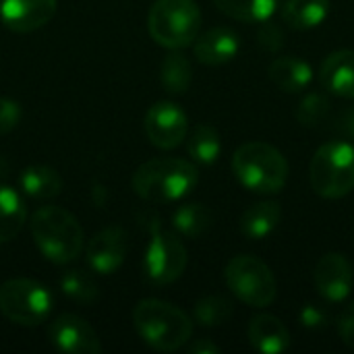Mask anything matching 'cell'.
<instances>
[{
    "mask_svg": "<svg viewBox=\"0 0 354 354\" xmlns=\"http://www.w3.org/2000/svg\"><path fill=\"white\" fill-rule=\"evenodd\" d=\"M324 87L338 97L354 100V50H336L322 64Z\"/></svg>",
    "mask_w": 354,
    "mask_h": 354,
    "instance_id": "16",
    "label": "cell"
},
{
    "mask_svg": "<svg viewBox=\"0 0 354 354\" xmlns=\"http://www.w3.org/2000/svg\"><path fill=\"white\" fill-rule=\"evenodd\" d=\"M60 290L79 305H93L100 297L95 280L83 270H68L60 276Z\"/></svg>",
    "mask_w": 354,
    "mask_h": 354,
    "instance_id": "27",
    "label": "cell"
},
{
    "mask_svg": "<svg viewBox=\"0 0 354 354\" xmlns=\"http://www.w3.org/2000/svg\"><path fill=\"white\" fill-rule=\"evenodd\" d=\"M199 180L195 164L183 158H153L141 164L131 180L133 191L149 203H172L187 197Z\"/></svg>",
    "mask_w": 354,
    "mask_h": 354,
    "instance_id": "1",
    "label": "cell"
},
{
    "mask_svg": "<svg viewBox=\"0 0 354 354\" xmlns=\"http://www.w3.org/2000/svg\"><path fill=\"white\" fill-rule=\"evenodd\" d=\"M313 191L324 199H340L354 191V145L348 141L324 143L309 168Z\"/></svg>",
    "mask_w": 354,
    "mask_h": 354,
    "instance_id": "6",
    "label": "cell"
},
{
    "mask_svg": "<svg viewBox=\"0 0 354 354\" xmlns=\"http://www.w3.org/2000/svg\"><path fill=\"white\" fill-rule=\"evenodd\" d=\"M232 172L245 189L272 195L282 191L288 180V162L274 145L249 141L234 151Z\"/></svg>",
    "mask_w": 354,
    "mask_h": 354,
    "instance_id": "4",
    "label": "cell"
},
{
    "mask_svg": "<svg viewBox=\"0 0 354 354\" xmlns=\"http://www.w3.org/2000/svg\"><path fill=\"white\" fill-rule=\"evenodd\" d=\"M189 120L174 102H158L145 114V135L160 149H174L187 139Z\"/></svg>",
    "mask_w": 354,
    "mask_h": 354,
    "instance_id": "10",
    "label": "cell"
},
{
    "mask_svg": "<svg viewBox=\"0 0 354 354\" xmlns=\"http://www.w3.org/2000/svg\"><path fill=\"white\" fill-rule=\"evenodd\" d=\"M239 35L228 27H214L193 41V52L199 62L207 66H218L230 62L239 54Z\"/></svg>",
    "mask_w": 354,
    "mask_h": 354,
    "instance_id": "15",
    "label": "cell"
},
{
    "mask_svg": "<svg viewBox=\"0 0 354 354\" xmlns=\"http://www.w3.org/2000/svg\"><path fill=\"white\" fill-rule=\"evenodd\" d=\"M189 353L191 354H218L220 353V348H218L214 342H209V340H197V342H193V344L189 346Z\"/></svg>",
    "mask_w": 354,
    "mask_h": 354,
    "instance_id": "35",
    "label": "cell"
},
{
    "mask_svg": "<svg viewBox=\"0 0 354 354\" xmlns=\"http://www.w3.org/2000/svg\"><path fill=\"white\" fill-rule=\"evenodd\" d=\"M172 226L180 236L199 239L212 226V212L203 203H183L172 216Z\"/></svg>",
    "mask_w": 354,
    "mask_h": 354,
    "instance_id": "23",
    "label": "cell"
},
{
    "mask_svg": "<svg viewBox=\"0 0 354 354\" xmlns=\"http://www.w3.org/2000/svg\"><path fill=\"white\" fill-rule=\"evenodd\" d=\"M27 220V205L15 189L0 185V245L12 241Z\"/></svg>",
    "mask_w": 354,
    "mask_h": 354,
    "instance_id": "21",
    "label": "cell"
},
{
    "mask_svg": "<svg viewBox=\"0 0 354 354\" xmlns=\"http://www.w3.org/2000/svg\"><path fill=\"white\" fill-rule=\"evenodd\" d=\"M326 319H328L326 313L315 305H305L301 311V324L305 328H322V326H326Z\"/></svg>",
    "mask_w": 354,
    "mask_h": 354,
    "instance_id": "33",
    "label": "cell"
},
{
    "mask_svg": "<svg viewBox=\"0 0 354 354\" xmlns=\"http://www.w3.org/2000/svg\"><path fill=\"white\" fill-rule=\"evenodd\" d=\"M48 338L50 342L62 351L71 354H97L102 353L100 338L95 330L79 315L75 313H64L52 322L48 328Z\"/></svg>",
    "mask_w": 354,
    "mask_h": 354,
    "instance_id": "11",
    "label": "cell"
},
{
    "mask_svg": "<svg viewBox=\"0 0 354 354\" xmlns=\"http://www.w3.org/2000/svg\"><path fill=\"white\" fill-rule=\"evenodd\" d=\"M315 288L330 303H342L353 290L354 274L342 253H328L315 266Z\"/></svg>",
    "mask_w": 354,
    "mask_h": 354,
    "instance_id": "13",
    "label": "cell"
},
{
    "mask_svg": "<svg viewBox=\"0 0 354 354\" xmlns=\"http://www.w3.org/2000/svg\"><path fill=\"white\" fill-rule=\"evenodd\" d=\"M19 187L23 195L31 199H54L62 191V178L60 174L50 166H29L19 174Z\"/></svg>",
    "mask_w": 354,
    "mask_h": 354,
    "instance_id": "20",
    "label": "cell"
},
{
    "mask_svg": "<svg viewBox=\"0 0 354 354\" xmlns=\"http://www.w3.org/2000/svg\"><path fill=\"white\" fill-rule=\"evenodd\" d=\"M29 228L37 249L52 263H71L83 251V228L64 207L44 205L35 209Z\"/></svg>",
    "mask_w": 354,
    "mask_h": 354,
    "instance_id": "2",
    "label": "cell"
},
{
    "mask_svg": "<svg viewBox=\"0 0 354 354\" xmlns=\"http://www.w3.org/2000/svg\"><path fill=\"white\" fill-rule=\"evenodd\" d=\"M52 311V295L48 288L29 278H12L0 286V313L25 328L39 326Z\"/></svg>",
    "mask_w": 354,
    "mask_h": 354,
    "instance_id": "7",
    "label": "cell"
},
{
    "mask_svg": "<svg viewBox=\"0 0 354 354\" xmlns=\"http://www.w3.org/2000/svg\"><path fill=\"white\" fill-rule=\"evenodd\" d=\"M195 322L203 328H218L232 317V303L224 297H205L195 305Z\"/></svg>",
    "mask_w": 354,
    "mask_h": 354,
    "instance_id": "28",
    "label": "cell"
},
{
    "mask_svg": "<svg viewBox=\"0 0 354 354\" xmlns=\"http://www.w3.org/2000/svg\"><path fill=\"white\" fill-rule=\"evenodd\" d=\"M330 108H332V102L328 95L307 93L297 108V118L303 127H319L328 118Z\"/></svg>",
    "mask_w": 354,
    "mask_h": 354,
    "instance_id": "29",
    "label": "cell"
},
{
    "mask_svg": "<svg viewBox=\"0 0 354 354\" xmlns=\"http://www.w3.org/2000/svg\"><path fill=\"white\" fill-rule=\"evenodd\" d=\"M257 35H259V44L266 50H270V52H278L282 48V44H284V33L280 31L278 25L270 23V19L263 21V25L259 27V33Z\"/></svg>",
    "mask_w": 354,
    "mask_h": 354,
    "instance_id": "31",
    "label": "cell"
},
{
    "mask_svg": "<svg viewBox=\"0 0 354 354\" xmlns=\"http://www.w3.org/2000/svg\"><path fill=\"white\" fill-rule=\"evenodd\" d=\"M129 249V234L120 226H110L93 234V239L87 243L85 257L89 268L100 274L108 276L114 274L127 257Z\"/></svg>",
    "mask_w": 354,
    "mask_h": 354,
    "instance_id": "12",
    "label": "cell"
},
{
    "mask_svg": "<svg viewBox=\"0 0 354 354\" xmlns=\"http://www.w3.org/2000/svg\"><path fill=\"white\" fill-rule=\"evenodd\" d=\"M338 131L346 137V139H351L354 141V106H348V108H344L342 112H340V116H338Z\"/></svg>",
    "mask_w": 354,
    "mask_h": 354,
    "instance_id": "34",
    "label": "cell"
},
{
    "mask_svg": "<svg viewBox=\"0 0 354 354\" xmlns=\"http://www.w3.org/2000/svg\"><path fill=\"white\" fill-rule=\"evenodd\" d=\"M268 73H270V79L286 93L303 91L313 79L311 64L297 56H278L270 64Z\"/></svg>",
    "mask_w": 354,
    "mask_h": 354,
    "instance_id": "18",
    "label": "cell"
},
{
    "mask_svg": "<svg viewBox=\"0 0 354 354\" xmlns=\"http://www.w3.org/2000/svg\"><path fill=\"white\" fill-rule=\"evenodd\" d=\"M187 268V249L183 241L164 230L158 222L151 224V236L143 257V274L156 286H166L176 282Z\"/></svg>",
    "mask_w": 354,
    "mask_h": 354,
    "instance_id": "9",
    "label": "cell"
},
{
    "mask_svg": "<svg viewBox=\"0 0 354 354\" xmlns=\"http://www.w3.org/2000/svg\"><path fill=\"white\" fill-rule=\"evenodd\" d=\"M216 6L230 19L243 23H263L278 6V0H214Z\"/></svg>",
    "mask_w": 354,
    "mask_h": 354,
    "instance_id": "24",
    "label": "cell"
},
{
    "mask_svg": "<svg viewBox=\"0 0 354 354\" xmlns=\"http://www.w3.org/2000/svg\"><path fill=\"white\" fill-rule=\"evenodd\" d=\"M249 342L257 353L280 354L290 348V332L278 317L261 313L249 324Z\"/></svg>",
    "mask_w": 354,
    "mask_h": 354,
    "instance_id": "17",
    "label": "cell"
},
{
    "mask_svg": "<svg viewBox=\"0 0 354 354\" xmlns=\"http://www.w3.org/2000/svg\"><path fill=\"white\" fill-rule=\"evenodd\" d=\"M338 334H340L342 342L351 351H354V303L342 311L340 322H338Z\"/></svg>",
    "mask_w": 354,
    "mask_h": 354,
    "instance_id": "32",
    "label": "cell"
},
{
    "mask_svg": "<svg viewBox=\"0 0 354 354\" xmlns=\"http://www.w3.org/2000/svg\"><path fill=\"white\" fill-rule=\"evenodd\" d=\"M56 0H0V19L15 33H31L52 21Z\"/></svg>",
    "mask_w": 354,
    "mask_h": 354,
    "instance_id": "14",
    "label": "cell"
},
{
    "mask_svg": "<svg viewBox=\"0 0 354 354\" xmlns=\"http://www.w3.org/2000/svg\"><path fill=\"white\" fill-rule=\"evenodd\" d=\"M282 209L280 203L276 201H259L255 205H251L249 209H245V214L241 216V232L251 239V241H261L266 236H270L278 222H280Z\"/></svg>",
    "mask_w": 354,
    "mask_h": 354,
    "instance_id": "19",
    "label": "cell"
},
{
    "mask_svg": "<svg viewBox=\"0 0 354 354\" xmlns=\"http://www.w3.org/2000/svg\"><path fill=\"white\" fill-rule=\"evenodd\" d=\"M147 29L156 44L168 50L191 46L201 29V10L195 0H156L147 15Z\"/></svg>",
    "mask_w": 354,
    "mask_h": 354,
    "instance_id": "5",
    "label": "cell"
},
{
    "mask_svg": "<svg viewBox=\"0 0 354 354\" xmlns=\"http://www.w3.org/2000/svg\"><path fill=\"white\" fill-rule=\"evenodd\" d=\"M160 81H162L166 91H170V93H185L191 87V81H193V68H191V62L187 60V56H183L180 52L172 50L162 60Z\"/></svg>",
    "mask_w": 354,
    "mask_h": 354,
    "instance_id": "25",
    "label": "cell"
},
{
    "mask_svg": "<svg viewBox=\"0 0 354 354\" xmlns=\"http://www.w3.org/2000/svg\"><path fill=\"white\" fill-rule=\"evenodd\" d=\"M133 324L141 340L160 353H174L183 348L193 336L191 317L172 303L145 299L133 309Z\"/></svg>",
    "mask_w": 354,
    "mask_h": 354,
    "instance_id": "3",
    "label": "cell"
},
{
    "mask_svg": "<svg viewBox=\"0 0 354 354\" xmlns=\"http://www.w3.org/2000/svg\"><path fill=\"white\" fill-rule=\"evenodd\" d=\"M330 12V0H286L282 19L292 29L305 31L322 25Z\"/></svg>",
    "mask_w": 354,
    "mask_h": 354,
    "instance_id": "22",
    "label": "cell"
},
{
    "mask_svg": "<svg viewBox=\"0 0 354 354\" xmlns=\"http://www.w3.org/2000/svg\"><path fill=\"white\" fill-rule=\"evenodd\" d=\"M230 292L249 307H270L276 299V278L272 270L253 255L234 257L224 272Z\"/></svg>",
    "mask_w": 354,
    "mask_h": 354,
    "instance_id": "8",
    "label": "cell"
},
{
    "mask_svg": "<svg viewBox=\"0 0 354 354\" xmlns=\"http://www.w3.org/2000/svg\"><path fill=\"white\" fill-rule=\"evenodd\" d=\"M187 151L199 164H205V166L214 164L220 158V151H222L220 133L209 124L195 127L189 141H187Z\"/></svg>",
    "mask_w": 354,
    "mask_h": 354,
    "instance_id": "26",
    "label": "cell"
},
{
    "mask_svg": "<svg viewBox=\"0 0 354 354\" xmlns=\"http://www.w3.org/2000/svg\"><path fill=\"white\" fill-rule=\"evenodd\" d=\"M21 120V106L15 100L0 97V135H8L12 129H17Z\"/></svg>",
    "mask_w": 354,
    "mask_h": 354,
    "instance_id": "30",
    "label": "cell"
}]
</instances>
